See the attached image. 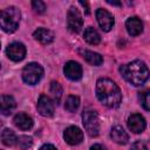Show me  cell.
<instances>
[{"label":"cell","instance_id":"obj_1","mask_svg":"<svg viewBox=\"0 0 150 150\" xmlns=\"http://www.w3.org/2000/svg\"><path fill=\"white\" fill-rule=\"evenodd\" d=\"M96 96L98 101L108 108H117L122 102L120 87L110 79L101 77L96 82Z\"/></svg>","mask_w":150,"mask_h":150},{"label":"cell","instance_id":"obj_2","mask_svg":"<svg viewBox=\"0 0 150 150\" xmlns=\"http://www.w3.org/2000/svg\"><path fill=\"white\" fill-rule=\"evenodd\" d=\"M120 73L127 82H129L135 87H138L145 83V81L150 76V71L146 64L141 60H135L127 64L121 66Z\"/></svg>","mask_w":150,"mask_h":150},{"label":"cell","instance_id":"obj_3","mask_svg":"<svg viewBox=\"0 0 150 150\" xmlns=\"http://www.w3.org/2000/svg\"><path fill=\"white\" fill-rule=\"evenodd\" d=\"M21 13L20 9L15 6L6 7L0 13V26L4 32L6 33H13L16 30L20 23Z\"/></svg>","mask_w":150,"mask_h":150},{"label":"cell","instance_id":"obj_4","mask_svg":"<svg viewBox=\"0 0 150 150\" xmlns=\"http://www.w3.org/2000/svg\"><path fill=\"white\" fill-rule=\"evenodd\" d=\"M82 123L89 136L96 137L100 132V120L98 115L93 109H86L82 114Z\"/></svg>","mask_w":150,"mask_h":150},{"label":"cell","instance_id":"obj_5","mask_svg":"<svg viewBox=\"0 0 150 150\" xmlns=\"http://www.w3.org/2000/svg\"><path fill=\"white\" fill-rule=\"evenodd\" d=\"M43 75V68L36 63V62H30L25 66L22 70V80L30 86L36 84Z\"/></svg>","mask_w":150,"mask_h":150},{"label":"cell","instance_id":"obj_6","mask_svg":"<svg viewBox=\"0 0 150 150\" xmlns=\"http://www.w3.org/2000/svg\"><path fill=\"white\" fill-rule=\"evenodd\" d=\"M67 25L70 32L73 33H79L83 26V19L81 13L79 12V9L74 6H71L68 9L67 13Z\"/></svg>","mask_w":150,"mask_h":150},{"label":"cell","instance_id":"obj_7","mask_svg":"<svg viewBox=\"0 0 150 150\" xmlns=\"http://www.w3.org/2000/svg\"><path fill=\"white\" fill-rule=\"evenodd\" d=\"M6 54L12 61L19 62V61L23 60L26 56V47L21 42H12L7 46Z\"/></svg>","mask_w":150,"mask_h":150},{"label":"cell","instance_id":"obj_8","mask_svg":"<svg viewBox=\"0 0 150 150\" xmlns=\"http://www.w3.org/2000/svg\"><path fill=\"white\" fill-rule=\"evenodd\" d=\"M96 19H97L100 27L104 32H109L115 23V19H114L112 14L103 8H98L96 11Z\"/></svg>","mask_w":150,"mask_h":150},{"label":"cell","instance_id":"obj_9","mask_svg":"<svg viewBox=\"0 0 150 150\" xmlns=\"http://www.w3.org/2000/svg\"><path fill=\"white\" fill-rule=\"evenodd\" d=\"M36 108H38V111L40 112V115H42L45 117H52L54 115V103L45 94L40 95V97L38 100Z\"/></svg>","mask_w":150,"mask_h":150},{"label":"cell","instance_id":"obj_10","mask_svg":"<svg viewBox=\"0 0 150 150\" xmlns=\"http://www.w3.org/2000/svg\"><path fill=\"white\" fill-rule=\"evenodd\" d=\"M63 138L68 144L77 145L83 141V132H82V130L80 128H77L75 125H71V127H68L64 130Z\"/></svg>","mask_w":150,"mask_h":150},{"label":"cell","instance_id":"obj_11","mask_svg":"<svg viewBox=\"0 0 150 150\" xmlns=\"http://www.w3.org/2000/svg\"><path fill=\"white\" fill-rule=\"evenodd\" d=\"M128 128L134 132V134H141L144 131L146 127V122L144 117L141 114H131L128 117Z\"/></svg>","mask_w":150,"mask_h":150},{"label":"cell","instance_id":"obj_12","mask_svg":"<svg viewBox=\"0 0 150 150\" xmlns=\"http://www.w3.org/2000/svg\"><path fill=\"white\" fill-rule=\"evenodd\" d=\"M64 75L71 81H79L82 77V67L76 61H68L63 67Z\"/></svg>","mask_w":150,"mask_h":150},{"label":"cell","instance_id":"obj_13","mask_svg":"<svg viewBox=\"0 0 150 150\" xmlns=\"http://www.w3.org/2000/svg\"><path fill=\"white\" fill-rule=\"evenodd\" d=\"M33 36H34V39L36 41H39L42 45H49L54 40L53 32L47 29V28H43V27H40V28L35 29L34 33H33Z\"/></svg>","mask_w":150,"mask_h":150},{"label":"cell","instance_id":"obj_14","mask_svg":"<svg viewBox=\"0 0 150 150\" xmlns=\"http://www.w3.org/2000/svg\"><path fill=\"white\" fill-rule=\"evenodd\" d=\"M125 27H127L128 33L131 36H137L143 32V23H142L141 19H138L137 16L129 18L125 22Z\"/></svg>","mask_w":150,"mask_h":150},{"label":"cell","instance_id":"obj_15","mask_svg":"<svg viewBox=\"0 0 150 150\" xmlns=\"http://www.w3.org/2000/svg\"><path fill=\"white\" fill-rule=\"evenodd\" d=\"M13 122H14V124H15L19 129H21V130H29V129H32L33 123H34L33 120H32V117L28 116V115L25 114V112H18V114L14 116Z\"/></svg>","mask_w":150,"mask_h":150},{"label":"cell","instance_id":"obj_16","mask_svg":"<svg viewBox=\"0 0 150 150\" xmlns=\"http://www.w3.org/2000/svg\"><path fill=\"white\" fill-rule=\"evenodd\" d=\"M110 137L114 142H116L117 144H127L129 141V136L125 132V130L121 127V125H115L111 128L110 131Z\"/></svg>","mask_w":150,"mask_h":150},{"label":"cell","instance_id":"obj_17","mask_svg":"<svg viewBox=\"0 0 150 150\" xmlns=\"http://www.w3.org/2000/svg\"><path fill=\"white\" fill-rule=\"evenodd\" d=\"M1 114L2 115H9L16 107V103H15V100L13 96L11 95H2L1 96Z\"/></svg>","mask_w":150,"mask_h":150},{"label":"cell","instance_id":"obj_18","mask_svg":"<svg viewBox=\"0 0 150 150\" xmlns=\"http://www.w3.org/2000/svg\"><path fill=\"white\" fill-rule=\"evenodd\" d=\"M80 54L82 55V57L90 64L93 66H101L103 63V57L102 55H100L98 53L91 52V50H80Z\"/></svg>","mask_w":150,"mask_h":150},{"label":"cell","instance_id":"obj_19","mask_svg":"<svg viewBox=\"0 0 150 150\" xmlns=\"http://www.w3.org/2000/svg\"><path fill=\"white\" fill-rule=\"evenodd\" d=\"M83 38L84 40L90 43V45H98L100 41H101V36L100 34L97 33L96 29H94L93 27H87L84 33H83Z\"/></svg>","mask_w":150,"mask_h":150},{"label":"cell","instance_id":"obj_20","mask_svg":"<svg viewBox=\"0 0 150 150\" xmlns=\"http://www.w3.org/2000/svg\"><path fill=\"white\" fill-rule=\"evenodd\" d=\"M1 141H2V143H4L5 145L12 146V145H14V144L18 142V138H16V136H15V134H14L13 130L6 128V129H4L2 132H1Z\"/></svg>","mask_w":150,"mask_h":150},{"label":"cell","instance_id":"obj_21","mask_svg":"<svg viewBox=\"0 0 150 150\" xmlns=\"http://www.w3.org/2000/svg\"><path fill=\"white\" fill-rule=\"evenodd\" d=\"M80 107V98L75 95H69L64 103V109L69 112H75Z\"/></svg>","mask_w":150,"mask_h":150},{"label":"cell","instance_id":"obj_22","mask_svg":"<svg viewBox=\"0 0 150 150\" xmlns=\"http://www.w3.org/2000/svg\"><path fill=\"white\" fill-rule=\"evenodd\" d=\"M49 90H50V94H52V96L54 98V102L56 104H59L60 100H61V96H62V87H61V84L59 82H56V81H53L50 83Z\"/></svg>","mask_w":150,"mask_h":150},{"label":"cell","instance_id":"obj_23","mask_svg":"<svg viewBox=\"0 0 150 150\" xmlns=\"http://www.w3.org/2000/svg\"><path fill=\"white\" fill-rule=\"evenodd\" d=\"M138 100H139V103L142 104V107L145 110L150 111V90L141 91L138 95Z\"/></svg>","mask_w":150,"mask_h":150},{"label":"cell","instance_id":"obj_24","mask_svg":"<svg viewBox=\"0 0 150 150\" xmlns=\"http://www.w3.org/2000/svg\"><path fill=\"white\" fill-rule=\"evenodd\" d=\"M16 143H18V145L22 150H27L28 148H30L33 141H32V137H29V136H20L18 138V142Z\"/></svg>","mask_w":150,"mask_h":150},{"label":"cell","instance_id":"obj_25","mask_svg":"<svg viewBox=\"0 0 150 150\" xmlns=\"http://www.w3.org/2000/svg\"><path fill=\"white\" fill-rule=\"evenodd\" d=\"M32 6H33V9L38 13V14H43L46 12V5L43 1H40V0H34L32 2Z\"/></svg>","mask_w":150,"mask_h":150},{"label":"cell","instance_id":"obj_26","mask_svg":"<svg viewBox=\"0 0 150 150\" xmlns=\"http://www.w3.org/2000/svg\"><path fill=\"white\" fill-rule=\"evenodd\" d=\"M130 150H148V146H146V144H145L144 142L137 141V142H135V143L131 145Z\"/></svg>","mask_w":150,"mask_h":150},{"label":"cell","instance_id":"obj_27","mask_svg":"<svg viewBox=\"0 0 150 150\" xmlns=\"http://www.w3.org/2000/svg\"><path fill=\"white\" fill-rule=\"evenodd\" d=\"M40 150H57L53 144H43L41 148H40Z\"/></svg>","mask_w":150,"mask_h":150},{"label":"cell","instance_id":"obj_28","mask_svg":"<svg viewBox=\"0 0 150 150\" xmlns=\"http://www.w3.org/2000/svg\"><path fill=\"white\" fill-rule=\"evenodd\" d=\"M90 150H107V149L102 144H94L90 146Z\"/></svg>","mask_w":150,"mask_h":150},{"label":"cell","instance_id":"obj_29","mask_svg":"<svg viewBox=\"0 0 150 150\" xmlns=\"http://www.w3.org/2000/svg\"><path fill=\"white\" fill-rule=\"evenodd\" d=\"M80 5H82V6L86 8V14H89V7H88V4H87V2H83V1H80Z\"/></svg>","mask_w":150,"mask_h":150},{"label":"cell","instance_id":"obj_30","mask_svg":"<svg viewBox=\"0 0 150 150\" xmlns=\"http://www.w3.org/2000/svg\"><path fill=\"white\" fill-rule=\"evenodd\" d=\"M107 2H108L109 5H114V6H121V5H122L120 1H111V0H107Z\"/></svg>","mask_w":150,"mask_h":150}]
</instances>
